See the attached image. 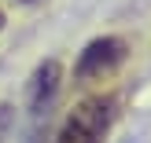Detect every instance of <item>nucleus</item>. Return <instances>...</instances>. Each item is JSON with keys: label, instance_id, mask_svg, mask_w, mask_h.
Returning a JSON list of instances; mask_svg holds the SVG:
<instances>
[{"label": "nucleus", "instance_id": "nucleus-1", "mask_svg": "<svg viewBox=\"0 0 151 143\" xmlns=\"http://www.w3.org/2000/svg\"><path fill=\"white\" fill-rule=\"evenodd\" d=\"M59 92H63V66L59 59H44L26 81V125H22V143H44L52 114H55Z\"/></svg>", "mask_w": 151, "mask_h": 143}, {"label": "nucleus", "instance_id": "nucleus-4", "mask_svg": "<svg viewBox=\"0 0 151 143\" xmlns=\"http://www.w3.org/2000/svg\"><path fill=\"white\" fill-rule=\"evenodd\" d=\"M4 26H7V15H4V11H0V29H4Z\"/></svg>", "mask_w": 151, "mask_h": 143}, {"label": "nucleus", "instance_id": "nucleus-3", "mask_svg": "<svg viewBox=\"0 0 151 143\" xmlns=\"http://www.w3.org/2000/svg\"><path fill=\"white\" fill-rule=\"evenodd\" d=\"M129 59V44L122 37H96L78 51L74 63V81L88 85V81H107L122 70V63Z\"/></svg>", "mask_w": 151, "mask_h": 143}, {"label": "nucleus", "instance_id": "nucleus-5", "mask_svg": "<svg viewBox=\"0 0 151 143\" xmlns=\"http://www.w3.org/2000/svg\"><path fill=\"white\" fill-rule=\"evenodd\" d=\"M19 4H41V0H19Z\"/></svg>", "mask_w": 151, "mask_h": 143}, {"label": "nucleus", "instance_id": "nucleus-2", "mask_svg": "<svg viewBox=\"0 0 151 143\" xmlns=\"http://www.w3.org/2000/svg\"><path fill=\"white\" fill-rule=\"evenodd\" d=\"M118 117V95H88L63 117L55 143H103Z\"/></svg>", "mask_w": 151, "mask_h": 143}]
</instances>
